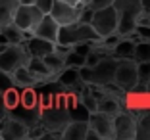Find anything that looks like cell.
<instances>
[{"mask_svg":"<svg viewBox=\"0 0 150 140\" xmlns=\"http://www.w3.org/2000/svg\"><path fill=\"white\" fill-rule=\"evenodd\" d=\"M69 111L66 106V92H60L54 96L48 106L40 108V125L46 129V132L52 134V138H60L62 131L69 123Z\"/></svg>","mask_w":150,"mask_h":140,"instance_id":"cell-1","label":"cell"},{"mask_svg":"<svg viewBox=\"0 0 150 140\" xmlns=\"http://www.w3.org/2000/svg\"><path fill=\"white\" fill-rule=\"evenodd\" d=\"M115 65H117V60L114 56H106V58H102L98 63H94V65H81L79 73L87 87L104 88V87L114 84Z\"/></svg>","mask_w":150,"mask_h":140,"instance_id":"cell-2","label":"cell"},{"mask_svg":"<svg viewBox=\"0 0 150 140\" xmlns=\"http://www.w3.org/2000/svg\"><path fill=\"white\" fill-rule=\"evenodd\" d=\"M114 8L117 10V35L119 37H133L137 21L142 13L141 0H114Z\"/></svg>","mask_w":150,"mask_h":140,"instance_id":"cell-3","label":"cell"},{"mask_svg":"<svg viewBox=\"0 0 150 140\" xmlns=\"http://www.w3.org/2000/svg\"><path fill=\"white\" fill-rule=\"evenodd\" d=\"M98 39L100 37L96 35V31L93 29L91 23L75 21V23H69V25H60L56 42L73 46V44H79V42H94Z\"/></svg>","mask_w":150,"mask_h":140,"instance_id":"cell-4","label":"cell"},{"mask_svg":"<svg viewBox=\"0 0 150 140\" xmlns=\"http://www.w3.org/2000/svg\"><path fill=\"white\" fill-rule=\"evenodd\" d=\"M117 10L112 6H106V8H100V10H94L93 13V19H91V25L93 29L96 31V35L100 37H108V35H115L117 33Z\"/></svg>","mask_w":150,"mask_h":140,"instance_id":"cell-5","label":"cell"},{"mask_svg":"<svg viewBox=\"0 0 150 140\" xmlns=\"http://www.w3.org/2000/svg\"><path fill=\"white\" fill-rule=\"evenodd\" d=\"M114 84L121 92H131L139 84L137 75V61L135 60H117L114 73Z\"/></svg>","mask_w":150,"mask_h":140,"instance_id":"cell-6","label":"cell"},{"mask_svg":"<svg viewBox=\"0 0 150 140\" xmlns=\"http://www.w3.org/2000/svg\"><path fill=\"white\" fill-rule=\"evenodd\" d=\"M29 52H27L25 44H8L2 52H0V69L12 75L13 71L21 65H27L29 61Z\"/></svg>","mask_w":150,"mask_h":140,"instance_id":"cell-7","label":"cell"},{"mask_svg":"<svg viewBox=\"0 0 150 140\" xmlns=\"http://www.w3.org/2000/svg\"><path fill=\"white\" fill-rule=\"evenodd\" d=\"M44 13L37 8L33 2H19L18 10L13 13V25H18L21 31H31L35 29V25L39 23V19L42 18Z\"/></svg>","mask_w":150,"mask_h":140,"instance_id":"cell-8","label":"cell"},{"mask_svg":"<svg viewBox=\"0 0 150 140\" xmlns=\"http://www.w3.org/2000/svg\"><path fill=\"white\" fill-rule=\"evenodd\" d=\"M114 138L115 140H133L137 138V117L127 111H117L114 115Z\"/></svg>","mask_w":150,"mask_h":140,"instance_id":"cell-9","label":"cell"},{"mask_svg":"<svg viewBox=\"0 0 150 140\" xmlns=\"http://www.w3.org/2000/svg\"><path fill=\"white\" fill-rule=\"evenodd\" d=\"M83 4H69V2H62V0H54L52 8H50V15L58 25H69V23L79 21V13Z\"/></svg>","mask_w":150,"mask_h":140,"instance_id":"cell-10","label":"cell"},{"mask_svg":"<svg viewBox=\"0 0 150 140\" xmlns=\"http://www.w3.org/2000/svg\"><path fill=\"white\" fill-rule=\"evenodd\" d=\"M88 127L96 132L100 140H114V115L93 111L88 115Z\"/></svg>","mask_w":150,"mask_h":140,"instance_id":"cell-11","label":"cell"},{"mask_svg":"<svg viewBox=\"0 0 150 140\" xmlns=\"http://www.w3.org/2000/svg\"><path fill=\"white\" fill-rule=\"evenodd\" d=\"M56 81L64 87L66 92H75V96L83 92L87 88V84L83 83L81 79V73H79V67H71V65H66L60 73H58Z\"/></svg>","mask_w":150,"mask_h":140,"instance_id":"cell-12","label":"cell"},{"mask_svg":"<svg viewBox=\"0 0 150 140\" xmlns=\"http://www.w3.org/2000/svg\"><path fill=\"white\" fill-rule=\"evenodd\" d=\"M27 132H29V127L10 115L0 121V138L2 140H23L27 138Z\"/></svg>","mask_w":150,"mask_h":140,"instance_id":"cell-13","label":"cell"},{"mask_svg":"<svg viewBox=\"0 0 150 140\" xmlns=\"http://www.w3.org/2000/svg\"><path fill=\"white\" fill-rule=\"evenodd\" d=\"M8 115L13 119H18L19 123L27 125V127H35L40 123V106H35V108H27V106L18 104L16 108L8 110Z\"/></svg>","mask_w":150,"mask_h":140,"instance_id":"cell-14","label":"cell"},{"mask_svg":"<svg viewBox=\"0 0 150 140\" xmlns=\"http://www.w3.org/2000/svg\"><path fill=\"white\" fill-rule=\"evenodd\" d=\"M58 31H60V25L54 21V18L50 13H44L42 18L39 19V23L35 25V29H33V35L40 37V39H46L50 42H56Z\"/></svg>","mask_w":150,"mask_h":140,"instance_id":"cell-15","label":"cell"},{"mask_svg":"<svg viewBox=\"0 0 150 140\" xmlns=\"http://www.w3.org/2000/svg\"><path fill=\"white\" fill-rule=\"evenodd\" d=\"M27 69L33 73V77L37 79V83H39V84H44V83H48V81L56 79V75L46 67V63H44L42 58H33L31 56V58H29V61H27Z\"/></svg>","mask_w":150,"mask_h":140,"instance_id":"cell-16","label":"cell"},{"mask_svg":"<svg viewBox=\"0 0 150 140\" xmlns=\"http://www.w3.org/2000/svg\"><path fill=\"white\" fill-rule=\"evenodd\" d=\"M23 44H25L29 56H33V58H44L46 54H50L54 50V44H56V42H50V40H46V39H40V37L33 35V37H29Z\"/></svg>","mask_w":150,"mask_h":140,"instance_id":"cell-17","label":"cell"},{"mask_svg":"<svg viewBox=\"0 0 150 140\" xmlns=\"http://www.w3.org/2000/svg\"><path fill=\"white\" fill-rule=\"evenodd\" d=\"M88 131V121H69L62 131V140H85Z\"/></svg>","mask_w":150,"mask_h":140,"instance_id":"cell-18","label":"cell"},{"mask_svg":"<svg viewBox=\"0 0 150 140\" xmlns=\"http://www.w3.org/2000/svg\"><path fill=\"white\" fill-rule=\"evenodd\" d=\"M121 100L114 94H100L98 96V104H96V111H102V113H108V115H115L117 111H121Z\"/></svg>","mask_w":150,"mask_h":140,"instance_id":"cell-19","label":"cell"},{"mask_svg":"<svg viewBox=\"0 0 150 140\" xmlns=\"http://www.w3.org/2000/svg\"><path fill=\"white\" fill-rule=\"evenodd\" d=\"M135 42L137 40L131 37H121L117 40V44L112 50V56L115 60H133V52H135Z\"/></svg>","mask_w":150,"mask_h":140,"instance_id":"cell-20","label":"cell"},{"mask_svg":"<svg viewBox=\"0 0 150 140\" xmlns=\"http://www.w3.org/2000/svg\"><path fill=\"white\" fill-rule=\"evenodd\" d=\"M12 81H13V87L18 88H29V87H39L37 79L33 77V73L27 69V65H21L12 73Z\"/></svg>","mask_w":150,"mask_h":140,"instance_id":"cell-21","label":"cell"},{"mask_svg":"<svg viewBox=\"0 0 150 140\" xmlns=\"http://www.w3.org/2000/svg\"><path fill=\"white\" fill-rule=\"evenodd\" d=\"M19 6V0H0V27L13 21V13Z\"/></svg>","mask_w":150,"mask_h":140,"instance_id":"cell-22","label":"cell"},{"mask_svg":"<svg viewBox=\"0 0 150 140\" xmlns=\"http://www.w3.org/2000/svg\"><path fill=\"white\" fill-rule=\"evenodd\" d=\"M42 60H44V63H46V67H48L56 77H58V73L66 67V56H62V54L56 52V50H52L50 54H46Z\"/></svg>","mask_w":150,"mask_h":140,"instance_id":"cell-23","label":"cell"},{"mask_svg":"<svg viewBox=\"0 0 150 140\" xmlns=\"http://www.w3.org/2000/svg\"><path fill=\"white\" fill-rule=\"evenodd\" d=\"M19 104H21V106H27V108L40 106V96H39V92L35 90V87L19 88Z\"/></svg>","mask_w":150,"mask_h":140,"instance_id":"cell-24","label":"cell"},{"mask_svg":"<svg viewBox=\"0 0 150 140\" xmlns=\"http://www.w3.org/2000/svg\"><path fill=\"white\" fill-rule=\"evenodd\" d=\"M67 111H69L71 121H88V115H91V111H88L77 98H75L71 104H67Z\"/></svg>","mask_w":150,"mask_h":140,"instance_id":"cell-25","label":"cell"},{"mask_svg":"<svg viewBox=\"0 0 150 140\" xmlns=\"http://www.w3.org/2000/svg\"><path fill=\"white\" fill-rule=\"evenodd\" d=\"M137 138L150 140V110L142 111L137 117Z\"/></svg>","mask_w":150,"mask_h":140,"instance_id":"cell-26","label":"cell"},{"mask_svg":"<svg viewBox=\"0 0 150 140\" xmlns=\"http://www.w3.org/2000/svg\"><path fill=\"white\" fill-rule=\"evenodd\" d=\"M0 104L4 106V108H8V110L16 108V106L19 104V88L10 87V88H6L4 92H0Z\"/></svg>","mask_w":150,"mask_h":140,"instance_id":"cell-27","label":"cell"},{"mask_svg":"<svg viewBox=\"0 0 150 140\" xmlns=\"http://www.w3.org/2000/svg\"><path fill=\"white\" fill-rule=\"evenodd\" d=\"M2 35L6 37L8 44H21L23 42V31L18 25H13V23H8V25L2 27Z\"/></svg>","mask_w":150,"mask_h":140,"instance_id":"cell-28","label":"cell"},{"mask_svg":"<svg viewBox=\"0 0 150 140\" xmlns=\"http://www.w3.org/2000/svg\"><path fill=\"white\" fill-rule=\"evenodd\" d=\"M137 75H139V84L135 87L137 88H144L148 87L150 83V61H137Z\"/></svg>","mask_w":150,"mask_h":140,"instance_id":"cell-29","label":"cell"},{"mask_svg":"<svg viewBox=\"0 0 150 140\" xmlns=\"http://www.w3.org/2000/svg\"><path fill=\"white\" fill-rule=\"evenodd\" d=\"M133 60L135 61H150V40H137L135 42Z\"/></svg>","mask_w":150,"mask_h":140,"instance_id":"cell-30","label":"cell"},{"mask_svg":"<svg viewBox=\"0 0 150 140\" xmlns=\"http://www.w3.org/2000/svg\"><path fill=\"white\" fill-rule=\"evenodd\" d=\"M66 65H71V67H81L85 65V56L79 52H75V50H69L66 54Z\"/></svg>","mask_w":150,"mask_h":140,"instance_id":"cell-31","label":"cell"},{"mask_svg":"<svg viewBox=\"0 0 150 140\" xmlns=\"http://www.w3.org/2000/svg\"><path fill=\"white\" fill-rule=\"evenodd\" d=\"M133 35L137 37V40H150V25L137 23V27H135V33H133Z\"/></svg>","mask_w":150,"mask_h":140,"instance_id":"cell-32","label":"cell"},{"mask_svg":"<svg viewBox=\"0 0 150 140\" xmlns=\"http://www.w3.org/2000/svg\"><path fill=\"white\" fill-rule=\"evenodd\" d=\"M13 87V81H12V75L6 73V71L0 69V92H4L6 88Z\"/></svg>","mask_w":150,"mask_h":140,"instance_id":"cell-33","label":"cell"},{"mask_svg":"<svg viewBox=\"0 0 150 140\" xmlns=\"http://www.w3.org/2000/svg\"><path fill=\"white\" fill-rule=\"evenodd\" d=\"M33 4H35L42 13H48L50 8H52V4H54V0H33Z\"/></svg>","mask_w":150,"mask_h":140,"instance_id":"cell-34","label":"cell"},{"mask_svg":"<svg viewBox=\"0 0 150 140\" xmlns=\"http://www.w3.org/2000/svg\"><path fill=\"white\" fill-rule=\"evenodd\" d=\"M114 0H88V6L93 10H100V8H106V6H112Z\"/></svg>","mask_w":150,"mask_h":140,"instance_id":"cell-35","label":"cell"},{"mask_svg":"<svg viewBox=\"0 0 150 140\" xmlns=\"http://www.w3.org/2000/svg\"><path fill=\"white\" fill-rule=\"evenodd\" d=\"M141 2H142V12L150 18V0H141Z\"/></svg>","mask_w":150,"mask_h":140,"instance_id":"cell-36","label":"cell"},{"mask_svg":"<svg viewBox=\"0 0 150 140\" xmlns=\"http://www.w3.org/2000/svg\"><path fill=\"white\" fill-rule=\"evenodd\" d=\"M62 2H69V4H81V0H62Z\"/></svg>","mask_w":150,"mask_h":140,"instance_id":"cell-37","label":"cell"},{"mask_svg":"<svg viewBox=\"0 0 150 140\" xmlns=\"http://www.w3.org/2000/svg\"><path fill=\"white\" fill-rule=\"evenodd\" d=\"M81 4H88V0H81Z\"/></svg>","mask_w":150,"mask_h":140,"instance_id":"cell-38","label":"cell"},{"mask_svg":"<svg viewBox=\"0 0 150 140\" xmlns=\"http://www.w3.org/2000/svg\"><path fill=\"white\" fill-rule=\"evenodd\" d=\"M19 2H33V0H19Z\"/></svg>","mask_w":150,"mask_h":140,"instance_id":"cell-39","label":"cell"},{"mask_svg":"<svg viewBox=\"0 0 150 140\" xmlns=\"http://www.w3.org/2000/svg\"><path fill=\"white\" fill-rule=\"evenodd\" d=\"M0 31H2V27H0Z\"/></svg>","mask_w":150,"mask_h":140,"instance_id":"cell-40","label":"cell"}]
</instances>
